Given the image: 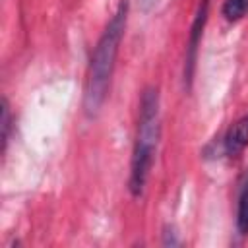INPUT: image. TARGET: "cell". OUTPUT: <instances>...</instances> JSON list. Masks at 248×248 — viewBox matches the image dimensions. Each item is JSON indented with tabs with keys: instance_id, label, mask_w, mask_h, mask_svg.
<instances>
[{
	"instance_id": "obj_7",
	"label": "cell",
	"mask_w": 248,
	"mask_h": 248,
	"mask_svg": "<svg viewBox=\"0 0 248 248\" xmlns=\"http://www.w3.org/2000/svg\"><path fill=\"white\" fill-rule=\"evenodd\" d=\"M8 130H10V108H8V101H2V141L6 145L8 141Z\"/></svg>"
},
{
	"instance_id": "obj_4",
	"label": "cell",
	"mask_w": 248,
	"mask_h": 248,
	"mask_svg": "<svg viewBox=\"0 0 248 248\" xmlns=\"http://www.w3.org/2000/svg\"><path fill=\"white\" fill-rule=\"evenodd\" d=\"M246 145H248V114L238 118L223 138V149H225V155L229 157H234Z\"/></svg>"
},
{
	"instance_id": "obj_5",
	"label": "cell",
	"mask_w": 248,
	"mask_h": 248,
	"mask_svg": "<svg viewBox=\"0 0 248 248\" xmlns=\"http://www.w3.org/2000/svg\"><path fill=\"white\" fill-rule=\"evenodd\" d=\"M236 229L242 236L248 234V174L242 184L240 196H238V209H236Z\"/></svg>"
},
{
	"instance_id": "obj_8",
	"label": "cell",
	"mask_w": 248,
	"mask_h": 248,
	"mask_svg": "<svg viewBox=\"0 0 248 248\" xmlns=\"http://www.w3.org/2000/svg\"><path fill=\"white\" fill-rule=\"evenodd\" d=\"M155 4H157V0H141V8L143 10H151Z\"/></svg>"
},
{
	"instance_id": "obj_1",
	"label": "cell",
	"mask_w": 248,
	"mask_h": 248,
	"mask_svg": "<svg viewBox=\"0 0 248 248\" xmlns=\"http://www.w3.org/2000/svg\"><path fill=\"white\" fill-rule=\"evenodd\" d=\"M126 17H128V2L122 0L107 23L105 31L101 33L95 50L89 60L87 68V79H85V91H83V110L89 118H95L107 99V91L110 85L118 46L126 29Z\"/></svg>"
},
{
	"instance_id": "obj_6",
	"label": "cell",
	"mask_w": 248,
	"mask_h": 248,
	"mask_svg": "<svg viewBox=\"0 0 248 248\" xmlns=\"http://www.w3.org/2000/svg\"><path fill=\"white\" fill-rule=\"evenodd\" d=\"M248 12V0H225L223 2V16L229 21L240 19Z\"/></svg>"
},
{
	"instance_id": "obj_2",
	"label": "cell",
	"mask_w": 248,
	"mask_h": 248,
	"mask_svg": "<svg viewBox=\"0 0 248 248\" xmlns=\"http://www.w3.org/2000/svg\"><path fill=\"white\" fill-rule=\"evenodd\" d=\"M161 134V110H159V91L155 87H145L140 101V118L136 130V141L130 163L128 188L132 196H141L149 170L153 167V157L157 151Z\"/></svg>"
},
{
	"instance_id": "obj_3",
	"label": "cell",
	"mask_w": 248,
	"mask_h": 248,
	"mask_svg": "<svg viewBox=\"0 0 248 248\" xmlns=\"http://www.w3.org/2000/svg\"><path fill=\"white\" fill-rule=\"evenodd\" d=\"M207 10H209V0H202L198 6L196 17L192 21V27H190V39H188V50H186V68H184V78L188 79V83H190L192 74H194L196 52H198V45H200V39L203 33V25L207 21Z\"/></svg>"
}]
</instances>
